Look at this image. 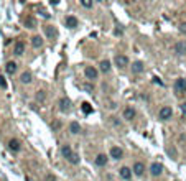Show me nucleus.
Returning a JSON list of instances; mask_svg holds the SVG:
<instances>
[{"label": "nucleus", "mask_w": 186, "mask_h": 181, "mask_svg": "<svg viewBox=\"0 0 186 181\" xmlns=\"http://www.w3.org/2000/svg\"><path fill=\"white\" fill-rule=\"evenodd\" d=\"M111 156L115 158V160H120L122 156H124V152H122L120 147H112L111 148Z\"/></svg>", "instance_id": "1a4fd4ad"}, {"label": "nucleus", "mask_w": 186, "mask_h": 181, "mask_svg": "<svg viewBox=\"0 0 186 181\" xmlns=\"http://www.w3.org/2000/svg\"><path fill=\"white\" fill-rule=\"evenodd\" d=\"M61 153H63V156H64L66 160H68V158H69V156H71L74 152L71 150V147H69V145H64L63 148H61Z\"/></svg>", "instance_id": "6ab92c4d"}, {"label": "nucleus", "mask_w": 186, "mask_h": 181, "mask_svg": "<svg viewBox=\"0 0 186 181\" xmlns=\"http://www.w3.org/2000/svg\"><path fill=\"white\" fill-rule=\"evenodd\" d=\"M8 147H10V150H13V152H18V150H20V142L12 138L10 142H8Z\"/></svg>", "instance_id": "412c9836"}, {"label": "nucleus", "mask_w": 186, "mask_h": 181, "mask_svg": "<svg viewBox=\"0 0 186 181\" xmlns=\"http://www.w3.org/2000/svg\"><path fill=\"white\" fill-rule=\"evenodd\" d=\"M150 173L153 174V176H160V174L163 173V166H161L160 163H152V166H150Z\"/></svg>", "instance_id": "0eeeda50"}, {"label": "nucleus", "mask_w": 186, "mask_h": 181, "mask_svg": "<svg viewBox=\"0 0 186 181\" xmlns=\"http://www.w3.org/2000/svg\"><path fill=\"white\" fill-rule=\"evenodd\" d=\"M105 163H107V156H105V155L100 153V155L96 156V165H97V166H104Z\"/></svg>", "instance_id": "dca6fc26"}, {"label": "nucleus", "mask_w": 186, "mask_h": 181, "mask_svg": "<svg viewBox=\"0 0 186 181\" xmlns=\"http://www.w3.org/2000/svg\"><path fill=\"white\" fill-rule=\"evenodd\" d=\"M114 61H115V64H117L119 67H125V66H129V58L124 56V54H117Z\"/></svg>", "instance_id": "20e7f679"}, {"label": "nucleus", "mask_w": 186, "mask_h": 181, "mask_svg": "<svg viewBox=\"0 0 186 181\" xmlns=\"http://www.w3.org/2000/svg\"><path fill=\"white\" fill-rule=\"evenodd\" d=\"M100 71H102V73H109V71H111V61H107V59L100 61Z\"/></svg>", "instance_id": "aec40b11"}, {"label": "nucleus", "mask_w": 186, "mask_h": 181, "mask_svg": "<svg viewBox=\"0 0 186 181\" xmlns=\"http://www.w3.org/2000/svg\"><path fill=\"white\" fill-rule=\"evenodd\" d=\"M40 13H41V17H43V18H50V13H46L45 10H41Z\"/></svg>", "instance_id": "7c9ffc66"}, {"label": "nucleus", "mask_w": 186, "mask_h": 181, "mask_svg": "<svg viewBox=\"0 0 186 181\" xmlns=\"http://www.w3.org/2000/svg\"><path fill=\"white\" fill-rule=\"evenodd\" d=\"M175 53L179 54V56L186 53V43L185 41H178V43H176V45H175Z\"/></svg>", "instance_id": "9d476101"}, {"label": "nucleus", "mask_w": 186, "mask_h": 181, "mask_svg": "<svg viewBox=\"0 0 186 181\" xmlns=\"http://www.w3.org/2000/svg\"><path fill=\"white\" fill-rule=\"evenodd\" d=\"M179 32L186 33V23H181V25H179Z\"/></svg>", "instance_id": "c756f323"}, {"label": "nucleus", "mask_w": 186, "mask_h": 181, "mask_svg": "<svg viewBox=\"0 0 186 181\" xmlns=\"http://www.w3.org/2000/svg\"><path fill=\"white\" fill-rule=\"evenodd\" d=\"M81 4L84 5V7H87V8H89V7H92V2H91V0H82Z\"/></svg>", "instance_id": "c85d7f7f"}, {"label": "nucleus", "mask_w": 186, "mask_h": 181, "mask_svg": "<svg viewBox=\"0 0 186 181\" xmlns=\"http://www.w3.org/2000/svg\"><path fill=\"white\" fill-rule=\"evenodd\" d=\"M142 71H143V63H142V61H135V63H132V73L140 74Z\"/></svg>", "instance_id": "f8f14e48"}, {"label": "nucleus", "mask_w": 186, "mask_h": 181, "mask_svg": "<svg viewBox=\"0 0 186 181\" xmlns=\"http://www.w3.org/2000/svg\"><path fill=\"white\" fill-rule=\"evenodd\" d=\"M175 91H176L178 94H186V79H183V78L176 79V82H175Z\"/></svg>", "instance_id": "f03ea898"}, {"label": "nucleus", "mask_w": 186, "mask_h": 181, "mask_svg": "<svg viewBox=\"0 0 186 181\" xmlns=\"http://www.w3.org/2000/svg\"><path fill=\"white\" fill-rule=\"evenodd\" d=\"M84 74H86L87 79L94 81V79H97V69H96L94 66H87L86 69H84Z\"/></svg>", "instance_id": "7ed1b4c3"}, {"label": "nucleus", "mask_w": 186, "mask_h": 181, "mask_svg": "<svg viewBox=\"0 0 186 181\" xmlns=\"http://www.w3.org/2000/svg\"><path fill=\"white\" fill-rule=\"evenodd\" d=\"M143 171H145V165L140 163V161H137V163L133 165V173H135L137 176H142Z\"/></svg>", "instance_id": "9b49d317"}, {"label": "nucleus", "mask_w": 186, "mask_h": 181, "mask_svg": "<svg viewBox=\"0 0 186 181\" xmlns=\"http://www.w3.org/2000/svg\"><path fill=\"white\" fill-rule=\"evenodd\" d=\"M64 23H66L68 28H76V26H78V18L72 17V15H68V17L64 18Z\"/></svg>", "instance_id": "6e6552de"}, {"label": "nucleus", "mask_w": 186, "mask_h": 181, "mask_svg": "<svg viewBox=\"0 0 186 181\" xmlns=\"http://www.w3.org/2000/svg\"><path fill=\"white\" fill-rule=\"evenodd\" d=\"M68 161H69V163H72V165H78L79 163V155H78V153H72V155L68 158Z\"/></svg>", "instance_id": "a878e982"}, {"label": "nucleus", "mask_w": 186, "mask_h": 181, "mask_svg": "<svg viewBox=\"0 0 186 181\" xmlns=\"http://www.w3.org/2000/svg\"><path fill=\"white\" fill-rule=\"evenodd\" d=\"M59 109L63 110V112H69V110H71V100H69L68 97H63V99L59 100Z\"/></svg>", "instance_id": "39448f33"}, {"label": "nucleus", "mask_w": 186, "mask_h": 181, "mask_svg": "<svg viewBox=\"0 0 186 181\" xmlns=\"http://www.w3.org/2000/svg\"><path fill=\"white\" fill-rule=\"evenodd\" d=\"M181 112L186 115V104H181Z\"/></svg>", "instance_id": "473e14b6"}, {"label": "nucleus", "mask_w": 186, "mask_h": 181, "mask_svg": "<svg viewBox=\"0 0 186 181\" xmlns=\"http://www.w3.org/2000/svg\"><path fill=\"white\" fill-rule=\"evenodd\" d=\"M69 130H71V133H79L81 132V127H79L78 122H71V125H69Z\"/></svg>", "instance_id": "393cba45"}, {"label": "nucleus", "mask_w": 186, "mask_h": 181, "mask_svg": "<svg viewBox=\"0 0 186 181\" xmlns=\"http://www.w3.org/2000/svg\"><path fill=\"white\" fill-rule=\"evenodd\" d=\"M124 117H125L127 120H132V119L135 117V109H133V107H127V109L124 110Z\"/></svg>", "instance_id": "4468645a"}, {"label": "nucleus", "mask_w": 186, "mask_h": 181, "mask_svg": "<svg viewBox=\"0 0 186 181\" xmlns=\"http://www.w3.org/2000/svg\"><path fill=\"white\" fill-rule=\"evenodd\" d=\"M20 81L23 82V84H30V82H31V74H30V73H23L22 76H20Z\"/></svg>", "instance_id": "4be33fe9"}, {"label": "nucleus", "mask_w": 186, "mask_h": 181, "mask_svg": "<svg viewBox=\"0 0 186 181\" xmlns=\"http://www.w3.org/2000/svg\"><path fill=\"white\" fill-rule=\"evenodd\" d=\"M13 53L17 54V56H22V54L25 53V43H23V41H17V43H15Z\"/></svg>", "instance_id": "423d86ee"}, {"label": "nucleus", "mask_w": 186, "mask_h": 181, "mask_svg": "<svg viewBox=\"0 0 186 181\" xmlns=\"http://www.w3.org/2000/svg\"><path fill=\"white\" fill-rule=\"evenodd\" d=\"M171 115H173L171 107H161L160 112H158V117H160L161 120H168V119H171Z\"/></svg>", "instance_id": "f257e3e1"}, {"label": "nucleus", "mask_w": 186, "mask_h": 181, "mask_svg": "<svg viewBox=\"0 0 186 181\" xmlns=\"http://www.w3.org/2000/svg\"><path fill=\"white\" fill-rule=\"evenodd\" d=\"M0 87H2V89H7V81H5L4 76H0Z\"/></svg>", "instance_id": "cd10ccee"}, {"label": "nucleus", "mask_w": 186, "mask_h": 181, "mask_svg": "<svg viewBox=\"0 0 186 181\" xmlns=\"http://www.w3.org/2000/svg\"><path fill=\"white\" fill-rule=\"evenodd\" d=\"M81 109H82V112L84 114H92V106H91L89 102H82V106H81Z\"/></svg>", "instance_id": "5701e85b"}, {"label": "nucleus", "mask_w": 186, "mask_h": 181, "mask_svg": "<svg viewBox=\"0 0 186 181\" xmlns=\"http://www.w3.org/2000/svg\"><path fill=\"white\" fill-rule=\"evenodd\" d=\"M25 25L28 26V28H35V26H36V20L33 17H26L25 18Z\"/></svg>", "instance_id": "b1692460"}, {"label": "nucleus", "mask_w": 186, "mask_h": 181, "mask_svg": "<svg viewBox=\"0 0 186 181\" xmlns=\"http://www.w3.org/2000/svg\"><path fill=\"white\" fill-rule=\"evenodd\" d=\"M45 33H46V35L50 36L51 40H53L54 36L58 35V32H56V30H54V28H53V26H51V25H46V26H45Z\"/></svg>", "instance_id": "f3484780"}, {"label": "nucleus", "mask_w": 186, "mask_h": 181, "mask_svg": "<svg viewBox=\"0 0 186 181\" xmlns=\"http://www.w3.org/2000/svg\"><path fill=\"white\" fill-rule=\"evenodd\" d=\"M153 82H157V84H160V86L163 84V82H161V81H160V79H158V78H153Z\"/></svg>", "instance_id": "72a5a7b5"}, {"label": "nucleus", "mask_w": 186, "mask_h": 181, "mask_svg": "<svg viewBox=\"0 0 186 181\" xmlns=\"http://www.w3.org/2000/svg\"><path fill=\"white\" fill-rule=\"evenodd\" d=\"M59 127H61V122H59V120H56V122L53 124V128H59Z\"/></svg>", "instance_id": "2f4dec72"}, {"label": "nucleus", "mask_w": 186, "mask_h": 181, "mask_svg": "<svg viewBox=\"0 0 186 181\" xmlns=\"http://www.w3.org/2000/svg\"><path fill=\"white\" fill-rule=\"evenodd\" d=\"M31 45H33V48H40L41 45H43V38H41L40 35H35L31 38Z\"/></svg>", "instance_id": "2eb2a0df"}, {"label": "nucleus", "mask_w": 186, "mask_h": 181, "mask_svg": "<svg viewBox=\"0 0 186 181\" xmlns=\"http://www.w3.org/2000/svg\"><path fill=\"white\" fill-rule=\"evenodd\" d=\"M5 69H7L8 74H13V73L17 71V63H15V61H8L7 66H5Z\"/></svg>", "instance_id": "a211bd4d"}, {"label": "nucleus", "mask_w": 186, "mask_h": 181, "mask_svg": "<svg viewBox=\"0 0 186 181\" xmlns=\"http://www.w3.org/2000/svg\"><path fill=\"white\" fill-rule=\"evenodd\" d=\"M119 173H120V176L124 178V180H130V178H132V170H130V168H127V166L120 168V171H119Z\"/></svg>", "instance_id": "ddd939ff"}, {"label": "nucleus", "mask_w": 186, "mask_h": 181, "mask_svg": "<svg viewBox=\"0 0 186 181\" xmlns=\"http://www.w3.org/2000/svg\"><path fill=\"white\" fill-rule=\"evenodd\" d=\"M45 97H46L45 91H38V94H36V100H45Z\"/></svg>", "instance_id": "bb28decb"}]
</instances>
